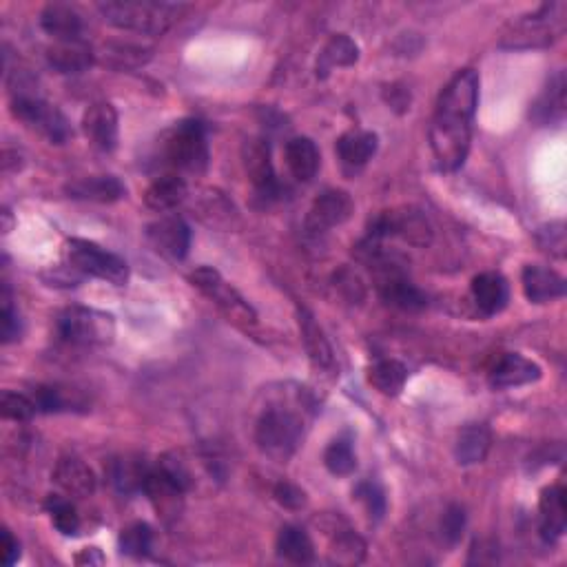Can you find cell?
<instances>
[{"instance_id": "obj_2", "label": "cell", "mask_w": 567, "mask_h": 567, "mask_svg": "<svg viewBox=\"0 0 567 567\" xmlns=\"http://www.w3.org/2000/svg\"><path fill=\"white\" fill-rule=\"evenodd\" d=\"M98 9L113 27L144 36H162L178 20L184 7L160 0H107Z\"/></svg>"}, {"instance_id": "obj_23", "label": "cell", "mask_w": 567, "mask_h": 567, "mask_svg": "<svg viewBox=\"0 0 567 567\" xmlns=\"http://www.w3.org/2000/svg\"><path fill=\"white\" fill-rule=\"evenodd\" d=\"M472 297L486 315L501 313L510 300V286L499 273H481L472 280Z\"/></svg>"}, {"instance_id": "obj_32", "label": "cell", "mask_w": 567, "mask_h": 567, "mask_svg": "<svg viewBox=\"0 0 567 567\" xmlns=\"http://www.w3.org/2000/svg\"><path fill=\"white\" fill-rule=\"evenodd\" d=\"M277 552L291 563H311L315 559V545L304 528L286 525L277 534Z\"/></svg>"}, {"instance_id": "obj_40", "label": "cell", "mask_w": 567, "mask_h": 567, "mask_svg": "<svg viewBox=\"0 0 567 567\" xmlns=\"http://www.w3.org/2000/svg\"><path fill=\"white\" fill-rule=\"evenodd\" d=\"M536 240H539V246L550 253L552 257H559L563 260L565 257V249H567V240H565V224L563 222H550L545 224L536 233Z\"/></svg>"}, {"instance_id": "obj_29", "label": "cell", "mask_w": 567, "mask_h": 567, "mask_svg": "<svg viewBox=\"0 0 567 567\" xmlns=\"http://www.w3.org/2000/svg\"><path fill=\"white\" fill-rule=\"evenodd\" d=\"M319 160V149L311 138H293L286 144V164L295 180L311 182L319 171Z\"/></svg>"}, {"instance_id": "obj_16", "label": "cell", "mask_w": 567, "mask_h": 567, "mask_svg": "<svg viewBox=\"0 0 567 567\" xmlns=\"http://www.w3.org/2000/svg\"><path fill=\"white\" fill-rule=\"evenodd\" d=\"M40 27L56 38V43H80L85 34V20L74 5L49 3L40 12Z\"/></svg>"}, {"instance_id": "obj_45", "label": "cell", "mask_w": 567, "mask_h": 567, "mask_svg": "<svg viewBox=\"0 0 567 567\" xmlns=\"http://www.w3.org/2000/svg\"><path fill=\"white\" fill-rule=\"evenodd\" d=\"M275 499H277V503L284 505V508H288V510H300L306 505L304 490L293 486V483H288V481L277 483Z\"/></svg>"}, {"instance_id": "obj_38", "label": "cell", "mask_w": 567, "mask_h": 567, "mask_svg": "<svg viewBox=\"0 0 567 567\" xmlns=\"http://www.w3.org/2000/svg\"><path fill=\"white\" fill-rule=\"evenodd\" d=\"M151 58V49L131 43H113L105 47V60L116 67H140Z\"/></svg>"}, {"instance_id": "obj_27", "label": "cell", "mask_w": 567, "mask_h": 567, "mask_svg": "<svg viewBox=\"0 0 567 567\" xmlns=\"http://www.w3.org/2000/svg\"><path fill=\"white\" fill-rule=\"evenodd\" d=\"M379 147V138L370 131H348L337 142V153L342 158L344 167L348 169H362L368 164V160H373Z\"/></svg>"}, {"instance_id": "obj_47", "label": "cell", "mask_w": 567, "mask_h": 567, "mask_svg": "<svg viewBox=\"0 0 567 567\" xmlns=\"http://www.w3.org/2000/svg\"><path fill=\"white\" fill-rule=\"evenodd\" d=\"M384 98L390 107L397 113H404L410 109V91L401 85H390L384 89Z\"/></svg>"}, {"instance_id": "obj_18", "label": "cell", "mask_w": 567, "mask_h": 567, "mask_svg": "<svg viewBox=\"0 0 567 567\" xmlns=\"http://www.w3.org/2000/svg\"><path fill=\"white\" fill-rule=\"evenodd\" d=\"M539 379H541V366L519 353L503 355L490 373V384L499 390L525 386Z\"/></svg>"}, {"instance_id": "obj_5", "label": "cell", "mask_w": 567, "mask_h": 567, "mask_svg": "<svg viewBox=\"0 0 567 567\" xmlns=\"http://www.w3.org/2000/svg\"><path fill=\"white\" fill-rule=\"evenodd\" d=\"M58 335L74 346H107L116 335V322L96 308L69 306L58 315Z\"/></svg>"}, {"instance_id": "obj_42", "label": "cell", "mask_w": 567, "mask_h": 567, "mask_svg": "<svg viewBox=\"0 0 567 567\" xmlns=\"http://www.w3.org/2000/svg\"><path fill=\"white\" fill-rule=\"evenodd\" d=\"M32 399L38 412H60L71 408L65 390H60L58 386H38Z\"/></svg>"}, {"instance_id": "obj_22", "label": "cell", "mask_w": 567, "mask_h": 567, "mask_svg": "<svg viewBox=\"0 0 567 567\" xmlns=\"http://www.w3.org/2000/svg\"><path fill=\"white\" fill-rule=\"evenodd\" d=\"M69 198L74 200H87L98 204H111L118 202L125 195V184L113 175H94V178H82L67 184Z\"/></svg>"}, {"instance_id": "obj_28", "label": "cell", "mask_w": 567, "mask_h": 567, "mask_svg": "<svg viewBox=\"0 0 567 567\" xmlns=\"http://www.w3.org/2000/svg\"><path fill=\"white\" fill-rule=\"evenodd\" d=\"M492 446V432L486 424H468L459 432L455 457L461 466H474L488 457Z\"/></svg>"}, {"instance_id": "obj_26", "label": "cell", "mask_w": 567, "mask_h": 567, "mask_svg": "<svg viewBox=\"0 0 567 567\" xmlns=\"http://www.w3.org/2000/svg\"><path fill=\"white\" fill-rule=\"evenodd\" d=\"M187 195H189V189H187V182H184V178H180V175H175V173H167L149 184V189L144 191V202H147L149 209L164 213L182 204L184 200H187Z\"/></svg>"}, {"instance_id": "obj_24", "label": "cell", "mask_w": 567, "mask_h": 567, "mask_svg": "<svg viewBox=\"0 0 567 567\" xmlns=\"http://www.w3.org/2000/svg\"><path fill=\"white\" fill-rule=\"evenodd\" d=\"M151 468L147 461L138 455H125L111 461L109 479L120 494H136L144 492V483L149 479Z\"/></svg>"}, {"instance_id": "obj_19", "label": "cell", "mask_w": 567, "mask_h": 567, "mask_svg": "<svg viewBox=\"0 0 567 567\" xmlns=\"http://www.w3.org/2000/svg\"><path fill=\"white\" fill-rule=\"evenodd\" d=\"M565 116V74L559 71L554 74L545 89L541 91V96L534 100V105L530 109V120L539 127H550L559 125Z\"/></svg>"}, {"instance_id": "obj_9", "label": "cell", "mask_w": 567, "mask_h": 567, "mask_svg": "<svg viewBox=\"0 0 567 567\" xmlns=\"http://www.w3.org/2000/svg\"><path fill=\"white\" fill-rule=\"evenodd\" d=\"M189 280L195 288L218 304L222 311L229 315L233 322H242V324H255V311L249 306V302L235 291L231 284H226L222 280V275L218 271H213L209 266H200L189 275Z\"/></svg>"}, {"instance_id": "obj_11", "label": "cell", "mask_w": 567, "mask_h": 567, "mask_svg": "<svg viewBox=\"0 0 567 567\" xmlns=\"http://www.w3.org/2000/svg\"><path fill=\"white\" fill-rule=\"evenodd\" d=\"M147 240L169 260H184L191 246V229L178 215H167L147 226Z\"/></svg>"}, {"instance_id": "obj_33", "label": "cell", "mask_w": 567, "mask_h": 567, "mask_svg": "<svg viewBox=\"0 0 567 567\" xmlns=\"http://www.w3.org/2000/svg\"><path fill=\"white\" fill-rule=\"evenodd\" d=\"M370 386H375L381 395L397 397L408 381L406 366L397 359H381L368 370Z\"/></svg>"}, {"instance_id": "obj_17", "label": "cell", "mask_w": 567, "mask_h": 567, "mask_svg": "<svg viewBox=\"0 0 567 567\" xmlns=\"http://www.w3.org/2000/svg\"><path fill=\"white\" fill-rule=\"evenodd\" d=\"M521 282H523L525 297H528L532 304L554 302V300H559V297H563L567 291L563 275L552 271V268L539 266V264L525 266Z\"/></svg>"}, {"instance_id": "obj_37", "label": "cell", "mask_w": 567, "mask_h": 567, "mask_svg": "<svg viewBox=\"0 0 567 567\" xmlns=\"http://www.w3.org/2000/svg\"><path fill=\"white\" fill-rule=\"evenodd\" d=\"M47 510L51 514V519H54L56 530L65 536H74L80 530V517L71 501L63 499V497H56V494H51L47 499Z\"/></svg>"}, {"instance_id": "obj_3", "label": "cell", "mask_w": 567, "mask_h": 567, "mask_svg": "<svg viewBox=\"0 0 567 567\" xmlns=\"http://www.w3.org/2000/svg\"><path fill=\"white\" fill-rule=\"evenodd\" d=\"M160 158L180 173L200 175L209 167V142L200 120H182L160 138Z\"/></svg>"}, {"instance_id": "obj_20", "label": "cell", "mask_w": 567, "mask_h": 567, "mask_svg": "<svg viewBox=\"0 0 567 567\" xmlns=\"http://www.w3.org/2000/svg\"><path fill=\"white\" fill-rule=\"evenodd\" d=\"M54 481L71 497H91L96 490L94 470L76 457H63L56 463Z\"/></svg>"}, {"instance_id": "obj_44", "label": "cell", "mask_w": 567, "mask_h": 567, "mask_svg": "<svg viewBox=\"0 0 567 567\" xmlns=\"http://www.w3.org/2000/svg\"><path fill=\"white\" fill-rule=\"evenodd\" d=\"M441 530L448 543H457L463 536V530H466V510L461 505H450L446 514H443Z\"/></svg>"}, {"instance_id": "obj_46", "label": "cell", "mask_w": 567, "mask_h": 567, "mask_svg": "<svg viewBox=\"0 0 567 567\" xmlns=\"http://www.w3.org/2000/svg\"><path fill=\"white\" fill-rule=\"evenodd\" d=\"M335 280H337V286L342 288V291H346V295L350 297V300H355V302L364 300V286H362V282H359L357 275L348 273V271H342L335 277Z\"/></svg>"}, {"instance_id": "obj_10", "label": "cell", "mask_w": 567, "mask_h": 567, "mask_svg": "<svg viewBox=\"0 0 567 567\" xmlns=\"http://www.w3.org/2000/svg\"><path fill=\"white\" fill-rule=\"evenodd\" d=\"M561 3H548L541 5L534 14L523 16L521 23L514 25L512 34L508 36L503 45L508 47H543L550 45L556 38V34L561 32L563 16Z\"/></svg>"}, {"instance_id": "obj_21", "label": "cell", "mask_w": 567, "mask_h": 567, "mask_svg": "<svg viewBox=\"0 0 567 567\" xmlns=\"http://www.w3.org/2000/svg\"><path fill=\"white\" fill-rule=\"evenodd\" d=\"M541 536L548 543L559 541L567 525V503L565 490L561 486H550L541 492Z\"/></svg>"}, {"instance_id": "obj_49", "label": "cell", "mask_w": 567, "mask_h": 567, "mask_svg": "<svg viewBox=\"0 0 567 567\" xmlns=\"http://www.w3.org/2000/svg\"><path fill=\"white\" fill-rule=\"evenodd\" d=\"M78 563H102V554H100V550L98 548H87L85 552H82L78 559H76Z\"/></svg>"}, {"instance_id": "obj_30", "label": "cell", "mask_w": 567, "mask_h": 567, "mask_svg": "<svg viewBox=\"0 0 567 567\" xmlns=\"http://www.w3.org/2000/svg\"><path fill=\"white\" fill-rule=\"evenodd\" d=\"M359 60V47L353 38L337 34L328 40L317 60V76L326 78L335 67H353Z\"/></svg>"}, {"instance_id": "obj_8", "label": "cell", "mask_w": 567, "mask_h": 567, "mask_svg": "<svg viewBox=\"0 0 567 567\" xmlns=\"http://www.w3.org/2000/svg\"><path fill=\"white\" fill-rule=\"evenodd\" d=\"M368 237L373 240H386V237H401L408 244L428 246L432 242V226L428 218L417 209L384 211L370 222Z\"/></svg>"}, {"instance_id": "obj_41", "label": "cell", "mask_w": 567, "mask_h": 567, "mask_svg": "<svg viewBox=\"0 0 567 567\" xmlns=\"http://www.w3.org/2000/svg\"><path fill=\"white\" fill-rule=\"evenodd\" d=\"M355 497L366 505L370 519L379 521L386 514V494L381 490L377 481H364L359 483L355 490Z\"/></svg>"}, {"instance_id": "obj_6", "label": "cell", "mask_w": 567, "mask_h": 567, "mask_svg": "<svg viewBox=\"0 0 567 567\" xmlns=\"http://www.w3.org/2000/svg\"><path fill=\"white\" fill-rule=\"evenodd\" d=\"M67 255L71 266L80 273L98 277L113 286H125L129 282V264L120 255L109 253L94 242L74 237L67 242Z\"/></svg>"}, {"instance_id": "obj_36", "label": "cell", "mask_w": 567, "mask_h": 567, "mask_svg": "<svg viewBox=\"0 0 567 567\" xmlns=\"http://www.w3.org/2000/svg\"><path fill=\"white\" fill-rule=\"evenodd\" d=\"M118 545L122 554L133 556V559H142V556H147L151 552L153 530L147 523H133L129 528L122 530Z\"/></svg>"}, {"instance_id": "obj_48", "label": "cell", "mask_w": 567, "mask_h": 567, "mask_svg": "<svg viewBox=\"0 0 567 567\" xmlns=\"http://www.w3.org/2000/svg\"><path fill=\"white\" fill-rule=\"evenodd\" d=\"M20 559V545L9 530H3V563L14 565Z\"/></svg>"}, {"instance_id": "obj_14", "label": "cell", "mask_w": 567, "mask_h": 567, "mask_svg": "<svg viewBox=\"0 0 567 567\" xmlns=\"http://www.w3.org/2000/svg\"><path fill=\"white\" fill-rule=\"evenodd\" d=\"M82 129H85L87 140L94 144L98 151H113L118 144V111L111 102H96L85 111L82 118Z\"/></svg>"}, {"instance_id": "obj_4", "label": "cell", "mask_w": 567, "mask_h": 567, "mask_svg": "<svg viewBox=\"0 0 567 567\" xmlns=\"http://www.w3.org/2000/svg\"><path fill=\"white\" fill-rule=\"evenodd\" d=\"M255 441L266 457L288 461L304 441V419L291 408L271 406L257 421Z\"/></svg>"}, {"instance_id": "obj_15", "label": "cell", "mask_w": 567, "mask_h": 567, "mask_svg": "<svg viewBox=\"0 0 567 567\" xmlns=\"http://www.w3.org/2000/svg\"><path fill=\"white\" fill-rule=\"evenodd\" d=\"M184 490L178 481H175L171 474L164 472L160 466L149 472V479L144 483V494H147L149 501L162 519H175L182 512V499Z\"/></svg>"}, {"instance_id": "obj_25", "label": "cell", "mask_w": 567, "mask_h": 567, "mask_svg": "<svg viewBox=\"0 0 567 567\" xmlns=\"http://www.w3.org/2000/svg\"><path fill=\"white\" fill-rule=\"evenodd\" d=\"M47 63L58 74H82L94 65V51L85 40L80 43H56L47 49Z\"/></svg>"}, {"instance_id": "obj_31", "label": "cell", "mask_w": 567, "mask_h": 567, "mask_svg": "<svg viewBox=\"0 0 567 567\" xmlns=\"http://www.w3.org/2000/svg\"><path fill=\"white\" fill-rule=\"evenodd\" d=\"M300 328L304 335V344L308 355H311V362L322 368V370H333L335 368V357H333V348L328 344V339L324 337V331L317 326L315 317L302 308L300 311Z\"/></svg>"}, {"instance_id": "obj_7", "label": "cell", "mask_w": 567, "mask_h": 567, "mask_svg": "<svg viewBox=\"0 0 567 567\" xmlns=\"http://www.w3.org/2000/svg\"><path fill=\"white\" fill-rule=\"evenodd\" d=\"M12 113L14 118L25 122L27 127L36 129L38 133H43L54 144H65L71 138V133H74L69 127V120L63 116V111L34 94H18L12 102Z\"/></svg>"}, {"instance_id": "obj_35", "label": "cell", "mask_w": 567, "mask_h": 567, "mask_svg": "<svg viewBox=\"0 0 567 567\" xmlns=\"http://www.w3.org/2000/svg\"><path fill=\"white\" fill-rule=\"evenodd\" d=\"M366 556V543L362 536H357L355 532L344 530L342 534H337V539L333 541L331 548V561L337 565H357L362 563Z\"/></svg>"}, {"instance_id": "obj_1", "label": "cell", "mask_w": 567, "mask_h": 567, "mask_svg": "<svg viewBox=\"0 0 567 567\" xmlns=\"http://www.w3.org/2000/svg\"><path fill=\"white\" fill-rule=\"evenodd\" d=\"M477 105L479 74L474 69H463L443 89L430 125L432 153L441 171H457L466 162Z\"/></svg>"}, {"instance_id": "obj_34", "label": "cell", "mask_w": 567, "mask_h": 567, "mask_svg": "<svg viewBox=\"0 0 567 567\" xmlns=\"http://www.w3.org/2000/svg\"><path fill=\"white\" fill-rule=\"evenodd\" d=\"M324 463L328 472L335 474V477H348V474H353L357 470V455L353 441L348 437H339L331 441V446H328L324 452Z\"/></svg>"}, {"instance_id": "obj_39", "label": "cell", "mask_w": 567, "mask_h": 567, "mask_svg": "<svg viewBox=\"0 0 567 567\" xmlns=\"http://www.w3.org/2000/svg\"><path fill=\"white\" fill-rule=\"evenodd\" d=\"M0 410H3L5 419H12V421H29L38 412L32 397H27L23 393H12V390H5L3 393V404H0Z\"/></svg>"}, {"instance_id": "obj_43", "label": "cell", "mask_w": 567, "mask_h": 567, "mask_svg": "<svg viewBox=\"0 0 567 567\" xmlns=\"http://www.w3.org/2000/svg\"><path fill=\"white\" fill-rule=\"evenodd\" d=\"M0 324H3V342L5 344H12V342H16V339H20L23 326H20V315L12 306V300H9L7 288L3 293V313H0Z\"/></svg>"}, {"instance_id": "obj_13", "label": "cell", "mask_w": 567, "mask_h": 567, "mask_svg": "<svg viewBox=\"0 0 567 567\" xmlns=\"http://www.w3.org/2000/svg\"><path fill=\"white\" fill-rule=\"evenodd\" d=\"M242 158L246 173H249L251 182L255 184V189L262 198H275V195H280V182L275 178L268 142H264L262 138L249 140L242 149Z\"/></svg>"}, {"instance_id": "obj_12", "label": "cell", "mask_w": 567, "mask_h": 567, "mask_svg": "<svg viewBox=\"0 0 567 567\" xmlns=\"http://www.w3.org/2000/svg\"><path fill=\"white\" fill-rule=\"evenodd\" d=\"M355 211V204L350 200V195L346 191L331 189L324 191L319 198L313 202L311 211H308L306 226L308 231L313 233H326L335 229V226L344 224L350 220V215Z\"/></svg>"}]
</instances>
